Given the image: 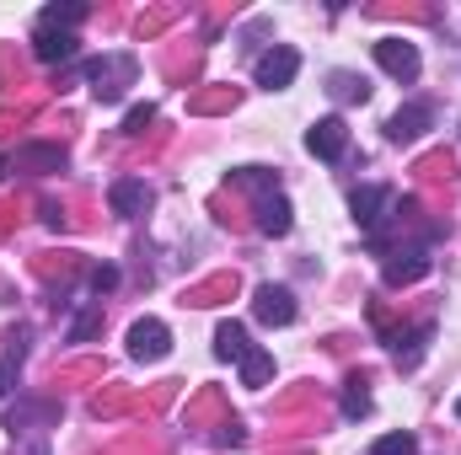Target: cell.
<instances>
[{
  "label": "cell",
  "mask_w": 461,
  "mask_h": 455,
  "mask_svg": "<svg viewBox=\"0 0 461 455\" xmlns=\"http://www.w3.org/2000/svg\"><path fill=\"white\" fill-rule=\"evenodd\" d=\"M252 76H258V86H263V92H285V86L301 76V54H295V49H285V43H274L268 54H258Z\"/></svg>",
  "instance_id": "6da1fadb"
},
{
  "label": "cell",
  "mask_w": 461,
  "mask_h": 455,
  "mask_svg": "<svg viewBox=\"0 0 461 455\" xmlns=\"http://www.w3.org/2000/svg\"><path fill=\"white\" fill-rule=\"evenodd\" d=\"M397 204V193L392 188H381V183H365V188H354L348 193V210H354V220L370 230V241L381 236V220H386V210Z\"/></svg>",
  "instance_id": "7a4b0ae2"
},
{
  "label": "cell",
  "mask_w": 461,
  "mask_h": 455,
  "mask_svg": "<svg viewBox=\"0 0 461 455\" xmlns=\"http://www.w3.org/2000/svg\"><path fill=\"white\" fill-rule=\"evenodd\" d=\"M375 65L392 81H419V43H408V38H375Z\"/></svg>",
  "instance_id": "3957f363"
},
{
  "label": "cell",
  "mask_w": 461,
  "mask_h": 455,
  "mask_svg": "<svg viewBox=\"0 0 461 455\" xmlns=\"http://www.w3.org/2000/svg\"><path fill=\"white\" fill-rule=\"evenodd\" d=\"M129 353H134L140 364H156V359H167V353H172V333H167V322H156V317H140V322L129 327Z\"/></svg>",
  "instance_id": "277c9868"
},
{
  "label": "cell",
  "mask_w": 461,
  "mask_h": 455,
  "mask_svg": "<svg viewBox=\"0 0 461 455\" xmlns=\"http://www.w3.org/2000/svg\"><path fill=\"white\" fill-rule=\"evenodd\" d=\"M252 317H258L263 327H290V322H295V295H290L285 284H258Z\"/></svg>",
  "instance_id": "5b68a950"
},
{
  "label": "cell",
  "mask_w": 461,
  "mask_h": 455,
  "mask_svg": "<svg viewBox=\"0 0 461 455\" xmlns=\"http://www.w3.org/2000/svg\"><path fill=\"white\" fill-rule=\"evenodd\" d=\"M306 150H312L317 161H344L348 123H344V118H317V123L306 129Z\"/></svg>",
  "instance_id": "8992f818"
},
{
  "label": "cell",
  "mask_w": 461,
  "mask_h": 455,
  "mask_svg": "<svg viewBox=\"0 0 461 455\" xmlns=\"http://www.w3.org/2000/svg\"><path fill=\"white\" fill-rule=\"evenodd\" d=\"M424 273H429V246H397V252L386 257V268H381V279H386L392 290L419 284Z\"/></svg>",
  "instance_id": "52a82bcc"
},
{
  "label": "cell",
  "mask_w": 461,
  "mask_h": 455,
  "mask_svg": "<svg viewBox=\"0 0 461 455\" xmlns=\"http://www.w3.org/2000/svg\"><path fill=\"white\" fill-rule=\"evenodd\" d=\"M108 204H113V215L134 220V215H145V210L156 204V193H150V183H145V177H118L113 188H108Z\"/></svg>",
  "instance_id": "ba28073f"
},
{
  "label": "cell",
  "mask_w": 461,
  "mask_h": 455,
  "mask_svg": "<svg viewBox=\"0 0 461 455\" xmlns=\"http://www.w3.org/2000/svg\"><path fill=\"white\" fill-rule=\"evenodd\" d=\"M429 123H435V108H429V103H408V108H397V113L386 118V139L408 145V139H419Z\"/></svg>",
  "instance_id": "9c48e42d"
},
{
  "label": "cell",
  "mask_w": 461,
  "mask_h": 455,
  "mask_svg": "<svg viewBox=\"0 0 461 455\" xmlns=\"http://www.w3.org/2000/svg\"><path fill=\"white\" fill-rule=\"evenodd\" d=\"M11 166H16V172H38V177H43V172H65V150H59V145H22V150L11 156Z\"/></svg>",
  "instance_id": "30bf717a"
},
{
  "label": "cell",
  "mask_w": 461,
  "mask_h": 455,
  "mask_svg": "<svg viewBox=\"0 0 461 455\" xmlns=\"http://www.w3.org/2000/svg\"><path fill=\"white\" fill-rule=\"evenodd\" d=\"M32 54H38L43 65H65V59H76V32H49V27H38V32H32Z\"/></svg>",
  "instance_id": "8fae6325"
},
{
  "label": "cell",
  "mask_w": 461,
  "mask_h": 455,
  "mask_svg": "<svg viewBox=\"0 0 461 455\" xmlns=\"http://www.w3.org/2000/svg\"><path fill=\"white\" fill-rule=\"evenodd\" d=\"M290 226H295V210H290L285 193H274V199L258 204V230H263V236H290Z\"/></svg>",
  "instance_id": "7c38bea8"
},
{
  "label": "cell",
  "mask_w": 461,
  "mask_h": 455,
  "mask_svg": "<svg viewBox=\"0 0 461 455\" xmlns=\"http://www.w3.org/2000/svg\"><path fill=\"white\" fill-rule=\"evenodd\" d=\"M429 338H435V327H429V322H424V327H413L408 338H392V364H397V370H413V364L424 359Z\"/></svg>",
  "instance_id": "4fadbf2b"
},
{
  "label": "cell",
  "mask_w": 461,
  "mask_h": 455,
  "mask_svg": "<svg viewBox=\"0 0 461 455\" xmlns=\"http://www.w3.org/2000/svg\"><path fill=\"white\" fill-rule=\"evenodd\" d=\"M215 353L241 364V359L252 353V343H247V327H241V322H221V327H215Z\"/></svg>",
  "instance_id": "5bb4252c"
},
{
  "label": "cell",
  "mask_w": 461,
  "mask_h": 455,
  "mask_svg": "<svg viewBox=\"0 0 461 455\" xmlns=\"http://www.w3.org/2000/svg\"><path fill=\"white\" fill-rule=\"evenodd\" d=\"M86 22V5H43L38 11V27H49V32H76Z\"/></svg>",
  "instance_id": "9a60e30c"
},
{
  "label": "cell",
  "mask_w": 461,
  "mask_h": 455,
  "mask_svg": "<svg viewBox=\"0 0 461 455\" xmlns=\"http://www.w3.org/2000/svg\"><path fill=\"white\" fill-rule=\"evenodd\" d=\"M230 183H236V188H252V193H263V199L279 193V172H268V166H236Z\"/></svg>",
  "instance_id": "2e32d148"
},
{
  "label": "cell",
  "mask_w": 461,
  "mask_h": 455,
  "mask_svg": "<svg viewBox=\"0 0 461 455\" xmlns=\"http://www.w3.org/2000/svg\"><path fill=\"white\" fill-rule=\"evenodd\" d=\"M268 380H274V353H268V348H252V353L241 359V386L263 391Z\"/></svg>",
  "instance_id": "e0dca14e"
},
{
  "label": "cell",
  "mask_w": 461,
  "mask_h": 455,
  "mask_svg": "<svg viewBox=\"0 0 461 455\" xmlns=\"http://www.w3.org/2000/svg\"><path fill=\"white\" fill-rule=\"evenodd\" d=\"M328 92H333L339 103H365V97H370V81H365V76H354V70H333Z\"/></svg>",
  "instance_id": "ac0fdd59"
},
{
  "label": "cell",
  "mask_w": 461,
  "mask_h": 455,
  "mask_svg": "<svg viewBox=\"0 0 461 455\" xmlns=\"http://www.w3.org/2000/svg\"><path fill=\"white\" fill-rule=\"evenodd\" d=\"M344 418H348V424L370 418V391H365V380H348V386H344Z\"/></svg>",
  "instance_id": "d6986e66"
},
{
  "label": "cell",
  "mask_w": 461,
  "mask_h": 455,
  "mask_svg": "<svg viewBox=\"0 0 461 455\" xmlns=\"http://www.w3.org/2000/svg\"><path fill=\"white\" fill-rule=\"evenodd\" d=\"M370 455H419V440L413 434H381L370 445Z\"/></svg>",
  "instance_id": "ffe728a7"
},
{
  "label": "cell",
  "mask_w": 461,
  "mask_h": 455,
  "mask_svg": "<svg viewBox=\"0 0 461 455\" xmlns=\"http://www.w3.org/2000/svg\"><path fill=\"white\" fill-rule=\"evenodd\" d=\"M97 327H103V306H86V311L70 322V343H86L92 333H97Z\"/></svg>",
  "instance_id": "44dd1931"
},
{
  "label": "cell",
  "mask_w": 461,
  "mask_h": 455,
  "mask_svg": "<svg viewBox=\"0 0 461 455\" xmlns=\"http://www.w3.org/2000/svg\"><path fill=\"white\" fill-rule=\"evenodd\" d=\"M150 118H156L150 103H134V108L123 113V134H145V123H150Z\"/></svg>",
  "instance_id": "7402d4cb"
},
{
  "label": "cell",
  "mask_w": 461,
  "mask_h": 455,
  "mask_svg": "<svg viewBox=\"0 0 461 455\" xmlns=\"http://www.w3.org/2000/svg\"><path fill=\"white\" fill-rule=\"evenodd\" d=\"M118 284V268H108V263H103V268H92V290H97V295H103V290H113Z\"/></svg>",
  "instance_id": "603a6c76"
},
{
  "label": "cell",
  "mask_w": 461,
  "mask_h": 455,
  "mask_svg": "<svg viewBox=\"0 0 461 455\" xmlns=\"http://www.w3.org/2000/svg\"><path fill=\"white\" fill-rule=\"evenodd\" d=\"M11 386H16V359H0V402L11 397Z\"/></svg>",
  "instance_id": "cb8c5ba5"
},
{
  "label": "cell",
  "mask_w": 461,
  "mask_h": 455,
  "mask_svg": "<svg viewBox=\"0 0 461 455\" xmlns=\"http://www.w3.org/2000/svg\"><path fill=\"white\" fill-rule=\"evenodd\" d=\"M5 166H11V161H5V156H0V177H5Z\"/></svg>",
  "instance_id": "d4e9b609"
},
{
  "label": "cell",
  "mask_w": 461,
  "mask_h": 455,
  "mask_svg": "<svg viewBox=\"0 0 461 455\" xmlns=\"http://www.w3.org/2000/svg\"><path fill=\"white\" fill-rule=\"evenodd\" d=\"M456 418H461V397H456Z\"/></svg>",
  "instance_id": "484cf974"
}]
</instances>
